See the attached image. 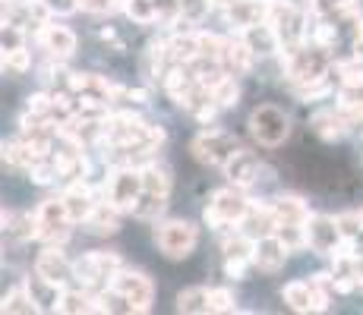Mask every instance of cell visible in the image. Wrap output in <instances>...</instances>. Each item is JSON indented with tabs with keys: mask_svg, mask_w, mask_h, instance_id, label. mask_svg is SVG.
<instances>
[{
	"mask_svg": "<svg viewBox=\"0 0 363 315\" xmlns=\"http://www.w3.org/2000/svg\"><path fill=\"white\" fill-rule=\"evenodd\" d=\"M281 73L284 79L297 88L316 86V82L329 79V57H325L323 47H294V51H281Z\"/></svg>",
	"mask_w": 363,
	"mask_h": 315,
	"instance_id": "1",
	"label": "cell"
},
{
	"mask_svg": "<svg viewBox=\"0 0 363 315\" xmlns=\"http://www.w3.org/2000/svg\"><path fill=\"white\" fill-rule=\"evenodd\" d=\"M143 199L139 205L133 208V218L139 221H155L158 214L167 208V199H171V186H174V177L164 164L158 161H145L143 164Z\"/></svg>",
	"mask_w": 363,
	"mask_h": 315,
	"instance_id": "2",
	"label": "cell"
},
{
	"mask_svg": "<svg viewBox=\"0 0 363 315\" xmlns=\"http://www.w3.org/2000/svg\"><path fill=\"white\" fill-rule=\"evenodd\" d=\"M250 205L253 202L247 199V193H243V186H225V189H218V193L212 195V202L206 205V224L212 230H234V227H240L243 218H247V212H250Z\"/></svg>",
	"mask_w": 363,
	"mask_h": 315,
	"instance_id": "3",
	"label": "cell"
},
{
	"mask_svg": "<svg viewBox=\"0 0 363 315\" xmlns=\"http://www.w3.org/2000/svg\"><path fill=\"white\" fill-rule=\"evenodd\" d=\"M155 240L158 252L171 262H180V258H190L193 249L199 243V227L193 221H184V218H171V221H158L155 224Z\"/></svg>",
	"mask_w": 363,
	"mask_h": 315,
	"instance_id": "4",
	"label": "cell"
},
{
	"mask_svg": "<svg viewBox=\"0 0 363 315\" xmlns=\"http://www.w3.org/2000/svg\"><path fill=\"white\" fill-rule=\"evenodd\" d=\"M250 136L262 145V149H278V145L288 142L291 136V114L281 110L278 104H259V108L250 114Z\"/></svg>",
	"mask_w": 363,
	"mask_h": 315,
	"instance_id": "5",
	"label": "cell"
},
{
	"mask_svg": "<svg viewBox=\"0 0 363 315\" xmlns=\"http://www.w3.org/2000/svg\"><path fill=\"white\" fill-rule=\"evenodd\" d=\"M240 149L234 132L221 130V126H206L202 132H196L190 142V151L199 164L206 167H225L228 161L234 158V151Z\"/></svg>",
	"mask_w": 363,
	"mask_h": 315,
	"instance_id": "6",
	"label": "cell"
},
{
	"mask_svg": "<svg viewBox=\"0 0 363 315\" xmlns=\"http://www.w3.org/2000/svg\"><path fill=\"white\" fill-rule=\"evenodd\" d=\"M121 268H123V262L117 252L95 249V252H86V256L76 262V281L86 287V290L99 293V290H108Z\"/></svg>",
	"mask_w": 363,
	"mask_h": 315,
	"instance_id": "7",
	"label": "cell"
},
{
	"mask_svg": "<svg viewBox=\"0 0 363 315\" xmlns=\"http://www.w3.org/2000/svg\"><path fill=\"white\" fill-rule=\"evenodd\" d=\"M111 290L123 299V312H149L155 303V284L143 271L121 268L111 281Z\"/></svg>",
	"mask_w": 363,
	"mask_h": 315,
	"instance_id": "8",
	"label": "cell"
},
{
	"mask_svg": "<svg viewBox=\"0 0 363 315\" xmlns=\"http://www.w3.org/2000/svg\"><path fill=\"white\" fill-rule=\"evenodd\" d=\"M35 218H38V240L45 246H64L73 234V218L67 212L64 195L57 199H45L38 208H35Z\"/></svg>",
	"mask_w": 363,
	"mask_h": 315,
	"instance_id": "9",
	"label": "cell"
},
{
	"mask_svg": "<svg viewBox=\"0 0 363 315\" xmlns=\"http://www.w3.org/2000/svg\"><path fill=\"white\" fill-rule=\"evenodd\" d=\"M143 167L136 164H121L114 167V173H111L108 180V202L111 205H117L123 214H133V208L139 205V199H143Z\"/></svg>",
	"mask_w": 363,
	"mask_h": 315,
	"instance_id": "10",
	"label": "cell"
},
{
	"mask_svg": "<svg viewBox=\"0 0 363 315\" xmlns=\"http://www.w3.org/2000/svg\"><path fill=\"white\" fill-rule=\"evenodd\" d=\"M345 227H341L338 218L332 214H310L306 221V249L316 252V256H335L341 246H345Z\"/></svg>",
	"mask_w": 363,
	"mask_h": 315,
	"instance_id": "11",
	"label": "cell"
},
{
	"mask_svg": "<svg viewBox=\"0 0 363 315\" xmlns=\"http://www.w3.org/2000/svg\"><path fill=\"white\" fill-rule=\"evenodd\" d=\"M35 41L45 47L51 60H67L76 54V32L60 23H51V19L41 29H35Z\"/></svg>",
	"mask_w": 363,
	"mask_h": 315,
	"instance_id": "12",
	"label": "cell"
},
{
	"mask_svg": "<svg viewBox=\"0 0 363 315\" xmlns=\"http://www.w3.org/2000/svg\"><path fill=\"white\" fill-rule=\"evenodd\" d=\"M35 271L41 277H48V281L67 287L76 277V262H69L64 252H60V246H45L35 256Z\"/></svg>",
	"mask_w": 363,
	"mask_h": 315,
	"instance_id": "13",
	"label": "cell"
},
{
	"mask_svg": "<svg viewBox=\"0 0 363 315\" xmlns=\"http://www.w3.org/2000/svg\"><path fill=\"white\" fill-rule=\"evenodd\" d=\"M291 249L284 246V240L278 234H269L262 240H256V256H253V265L262 271V275H278L288 262Z\"/></svg>",
	"mask_w": 363,
	"mask_h": 315,
	"instance_id": "14",
	"label": "cell"
},
{
	"mask_svg": "<svg viewBox=\"0 0 363 315\" xmlns=\"http://www.w3.org/2000/svg\"><path fill=\"white\" fill-rule=\"evenodd\" d=\"M225 177L231 180L234 186H253L256 180L262 177V161L256 151H247V149H237L234 158L225 164Z\"/></svg>",
	"mask_w": 363,
	"mask_h": 315,
	"instance_id": "15",
	"label": "cell"
},
{
	"mask_svg": "<svg viewBox=\"0 0 363 315\" xmlns=\"http://www.w3.org/2000/svg\"><path fill=\"white\" fill-rule=\"evenodd\" d=\"M253 47L247 45V38H243L240 32H234L231 38H225V51H221V67L228 69L231 76H247L250 69H253Z\"/></svg>",
	"mask_w": 363,
	"mask_h": 315,
	"instance_id": "16",
	"label": "cell"
},
{
	"mask_svg": "<svg viewBox=\"0 0 363 315\" xmlns=\"http://www.w3.org/2000/svg\"><path fill=\"white\" fill-rule=\"evenodd\" d=\"M351 117L345 114V110H316L310 120V130L316 132L323 142H338V139L347 136V130H351Z\"/></svg>",
	"mask_w": 363,
	"mask_h": 315,
	"instance_id": "17",
	"label": "cell"
},
{
	"mask_svg": "<svg viewBox=\"0 0 363 315\" xmlns=\"http://www.w3.org/2000/svg\"><path fill=\"white\" fill-rule=\"evenodd\" d=\"M240 35L247 38V45L253 47L256 57H275V54L284 51L281 38H278L275 25H272L269 19H262V23H256V25H250V29H243Z\"/></svg>",
	"mask_w": 363,
	"mask_h": 315,
	"instance_id": "18",
	"label": "cell"
},
{
	"mask_svg": "<svg viewBox=\"0 0 363 315\" xmlns=\"http://www.w3.org/2000/svg\"><path fill=\"white\" fill-rule=\"evenodd\" d=\"M272 212H275V218H278V227L310 221V205L294 193H281L278 199H272Z\"/></svg>",
	"mask_w": 363,
	"mask_h": 315,
	"instance_id": "19",
	"label": "cell"
},
{
	"mask_svg": "<svg viewBox=\"0 0 363 315\" xmlns=\"http://www.w3.org/2000/svg\"><path fill=\"white\" fill-rule=\"evenodd\" d=\"M240 230L243 234H250L253 240H262V236H269V234H275L278 230V218H275V212H272V202L269 205H250V212H247V218H243L240 224Z\"/></svg>",
	"mask_w": 363,
	"mask_h": 315,
	"instance_id": "20",
	"label": "cell"
},
{
	"mask_svg": "<svg viewBox=\"0 0 363 315\" xmlns=\"http://www.w3.org/2000/svg\"><path fill=\"white\" fill-rule=\"evenodd\" d=\"M121 208L117 205H111L108 199L99 202L95 205V212L89 214V221H86V230L89 234H95V236H114L117 230H121Z\"/></svg>",
	"mask_w": 363,
	"mask_h": 315,
	"instance_id": "21",
	"label": "cell"
},
{
	"mask_svg": "<svg viewBox=\"0 0 363 315\" xmlns=\"http://www.w3.org/2000/svg\"><path fill=\"white\" fill-rule=\"evenodd\" d=\"M4 230L19 243L38 240V218L29 214V212H13V208H6L4 212Z\"/></svg>",
	"mask_w": 363,
	"mask_h": 315,
	"instance_id": "22",
	"label": "cell"
},
{
	"mask_svg": "<svg viewBox=\"0 0 363 315\" xmlns=\"http://www.w3.org/2000/svg\"><path fill=\"white\" fill-rule=\"evenodd\" d=\"M281 299L294 312H316V297H313V281H288L281 287Z\"/></svg>",
	"mask_w": 363,
	"mask_h": 315,
	"instance_id": "23",
	"label": "cell"
},
{
	"mask_svg": "<svg viewBox=\"0 0 363 315\" xmlns=\"http://www.w3.org/2000/svg\"><path fill=\"white\" fill-rule=\"evenodd\" d=\"M171 63H193L199 57V32H174L167 38Z\"/></svg>",
	"mask_w": 363,
	"mask_h": 315,
	"instance_id": "24",
	"label": "cell"
},
{
	"mask_svg": "<svg viewBox=\"0 0 363 315\" xmlns=\"http://www.w3.org/2000/svg\"><path fill=\"white\" fill-rule=\"evenodd\" d=\"M332 69H335V76H338L341 88H363V60H360V54L345 57V60H335Z\"/></svg>",
	"mask_w": 363,
	"mask_h": 315,
	"instance_id": "25",
	"label": "cell"
},
{
	"mask_svg": "<svg viewBox=\"0 0 363 315\" xmlns=\"http://www.w3.org/2000/svg\"><path fill=\"white\" fill-rule=\"evenodd\" d=\"M177 312H212V290L186 287L177 293Z\"/></svg>",
	"mask_w": 363,
	"mask_h": 315,
	"instance_id": "26",
	"label": "cell"
},
{
	"mask_svg": "<svg viewBox=\"0 0 363 315\" xmlns=\"http://www.w3.org/2000/svg\"><path fill=\"white\" fill-rule=\"evenodd\" d=\"M0 309H4V312H19V315L41 312V309H38V303H35V297H32V290H29L26 284L13 287V290L4 297V306H0Z\"/></svg>",
	"mask_w": 363,
	"mask_h": 315,
	"instance_id": "27",
	"label": "cell"
},
{
	"mask_svg": "<svg viewBox=\"0 0 363 315\" xmlns=\"http://www.w3.org/2000/svg\"><path fill=\"white\" fill-rule=\"evenodd\" d=\"M123 13H127L136 25H152V23L162 19V6H158V0H127Z\"/></svg>",
	"mask_w": 363,
	"mask_h": 315,
	"instance_id": "28",
	"label": "cell"
},
{
	"mask_svg": "<svg viewBox=\"0 0 363 315\" xmlns=\"http://www.w3.org/2000/svg\"><path fill=\"white\" fill-rule=\"evenodd\" d=\"M32 69V54L26 45H16V47H4V73H13V76H23Z\"/></svg>",
	"mask_w": 363,
	"mask_h": 315,
	"instance_id": "29",
	"label": "cell"
},
{
	"mask_svg": "<svg viewBox=\"0 0 363 315\" xmlns=\"http://www.w3.org/2000/svg\"><path fill=\"white\" fill-rule=\"evenodd\" d=\"M212 95H215V104H218L221 110L237 108V98H240V86H237V76L228 73L225 79H218V82L212 86Z\"/></svg>",
	"mask_w": 363,
	"mask_h": 315,
	"instance_id": "30",
	"label": "cell"
},
{
	"mask_svg": "<svg viewBox=\"0 0 363 315\" xmlns=\"http://www.w3.org/2000/svg\"><path fill=\"white\" fill-rule=\"evenodd\" d=\"M212 10V0H177V16L190 25H199Z\"/></svg>",
	"mask_w": 363,
	"mask_h": 315,
	"instance_id": "31",
	"label": "cell"
},
{
	"mask_svg": "<svg viewBox=\"0 0 363 315\" xmlns=\"http://www.w3.org/2000/svg\"><path fill=\"white\" fill-rule=\"evenodd\" d=\"M237 309V297L228 287H212V312H234Z\"/></svg>",
	"mask_w": 363,
	"mask_h": 315,
	"instance_id": "32",
	"label": "cell"
},
{
	"mask_svg": "<svg viewBox=\"0 0 363 315\" xmlns=\"http://www.w3.org/2000/svg\"><path fill=\"white\" fill-rule=\"evenodd\" d=\"M45 4L54 16H69V13L79 10V0H45Z\"/></svg>",
	"mask_w": 363,
	"mask_h": 315,
	"instance_id": "33",
	"label": "cell"
},
{
	"mask_svg": "<svg viewBox=\"0 0 363 315\" xmlns=\"http://www.w3.org/2000/svg\"><path fill=\"white\" fill-rule=\"evenodd\" d=\"M357 275H360V284H363V256H360V262H357Z\"/></svg>",
	"mask_w": 363,
	"mask_h": 315,
	"instance_id": "34",
	"label": "cell"
},
{
	"mask_svg": "<svg viewBox=\"0 0 363 315\" xmlns=\"http://www.w3.org/2000/svg\"><path fill=\"white\" fill-rule=\"evenodd\" d=\"M4 4H16V0H4Z\"/></svg>",
	"mask_w": 363,
	"mask_h": 315,
	"instance_id": "35",
	"label": "cell"
}]
</instances>
